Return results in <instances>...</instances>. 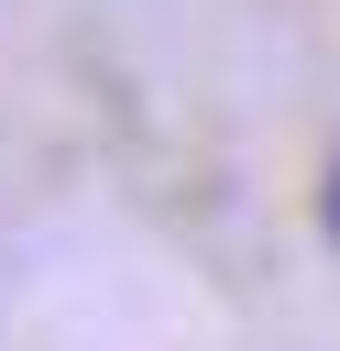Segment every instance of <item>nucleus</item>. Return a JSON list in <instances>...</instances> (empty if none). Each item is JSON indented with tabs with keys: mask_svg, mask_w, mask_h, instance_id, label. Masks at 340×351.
<instances>
[{
	"mask_svg": "<svg viewBox=\"0 0 340 351\" xmlns=\"http://www.w3.org/2000/svg\"><path fill=\"white\" fill-rule=\"evenodd\" d=\"M318 230H329V241H340V154H329V165H318Z\"/></svg>",
	"mask_w": 340,
	"mask_h": 351,
	"instance_id": "obj_1",
	"label": "nucleus"
}]
</instances>
